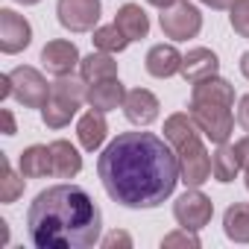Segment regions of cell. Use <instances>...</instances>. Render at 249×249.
Returning a JSON list of instances; mask_svg holds the SVG:
<instances>
[{
    "label": "cell",
    "mask_w": 249,
    "mask_h": 249,
    "mask_svg": "<svg viewBox=\"0 0 249 249\" xmlns=\"http://www.w3.org/2000/svg\"><path fill=\"white\" fill-rule=\"evenodd\" d=\"M15 3H21V6H36V3H41V0H15Z\"/></svg>",
    "instance_id": "obj_36"
},
{
    "label": "cell",
    "mask_w": 249,
    "mask_h": 249,
    "mask_svg": "<svg viewBox=\"0 0 249 249\" xmlns=\"http://www.w3.org/2000/svg\"><path fill=\"white\" fill-rule=\"evenodd\" d=\"M94 47L103 50V53H123L129 47V38L123 36V30L117 24H108V27H97L94 30Z\"/></svg>",
    "instance_id": "obj_25"
},
{
    "label": "cell",
    "mask_w": 249,
    "mask_h": 249,
    "mask_svg": "<svg viewBox=\"0 0 249 249\" xmlns=\"http://www.w3.org/2000/svg\"><path fill=\"white\" fill-rule=\"evenodd\" d=\"M199 3H205V6H211V9H229L234 0H199Z\"/></svg>",
    "instance_id": "obj_33"
},
{
    "label": "cell",
    "mask_w": 249,
    "mask_h": 249,
    "mask_svg": "<svg viewBox=\"0 0 249 249\" xmlns=\"http://www.w3.org/2000/svg\"><path fill=\"white\" fill-rule=\"evenodd\" d=\"M191 117L196 120L199 132L211 144H226L234 129V114L229 106L220 103H191Z\"/></svg>",
    "instance_id": "obj_4"
},
{
    "label": "cell",
    "mask_w": 249,
    "mask_h": 249,
    "mask_svg": "<svg viewBox=\"0 0 249 249\" xmlns=\"http://www.w3.org/2000/svg\"><path fill=\"white\" fill-rule=\"evenodd\" d=\"M27 229L38 249H88L100 240L103 211L85 188L53 185L33 199Z\"/></svg>",
    "instance_id": "obj_2"
},
{
    "label": "cell",
    "mask_w": 249,
    "mask_h": 249,
    "mask_svg": "<svg viewBox=\"0 0 249 249\" xmlns=\"http://www.w3.org/2000/svg\"><path fill=\"white\" fill-rule=\"evenodd\" d=\"M229 21L240 38H249V0H234L229 6Z\"/></svg>",
    "instance_id": "obj_27"
},
{
    "label": "cell",
    "mask_w": 249,
    "mask_h": 249,
    "mask_svg": "<svg viewBox=\"0 0 249 249\" xmlns=\"http://www.w3.org/2000/svg\"><path fill=\"white\" fill-rule=\"evenodd\" d=\"M159 97L147 88H132L126 91V100H123V114H126L129 123L135 126H150V123L159 120Z\"/></svg>",
    "instance_id": "obj_12"
},
{
    "label": "cell",
    "mask_w": 249,
    "mask_h": 249,
    "mask_svg": "<svg viewBox=\"0 0 249 249\" xmlns=\"http://www.w3.org/2000/svg\"><path fill=\"white\" fill-rule=\"evenodd\" d=\"M176 159H179V176L188 188H202L211 179V156L199 138L176 147Z\"/></svg>",
    "instance_id": "obj_7"
},
{
    "label": "cell",
    "mask_w": 249,
    "mask_h": 249,
    "mask_svg": "<svg viewBox=\"0 0 249 249\" xmlns=\"http://www.w3.org/2000/svg\"><path fill=\"white\" fill-rule=\"evenodd\" d=\"M50 156H53V176H59V179H73V176H79V170H82V156H79V150L71 144V141H53L50 144Z\"/></svg>",
    "instance_id": "obj_18"
},
{
    "label": "cell",
    "mask_w": 249,
    "mask_h": 249,
    "mask_svg": "<svg viewBox=\"0 0 249 249\" xmlns=\"http://www.w3.org/2000/svg\"><path fill=\"white\" fill-rule=\"evenodd\" d=\"M79 50H76V44L73 41H68V38H53V41H47L44 44V50H41V65H44V71L47 73H53V76H68V73H73L76 68H79Z\"/></svg>",
    "instance_id": "obj_11"
},
{
    "label": "cell",
    "mask_w": 249,
    "mask_h": 249,
    "mask_svg": "<svg viewBox=\"0 0 249 249\" xmlns=\"http://www.w3.org/2000/svg\"><path fill=\"white\" fill-rule=\"evenodd\" d=\"M88 100V82L82 76H56L53 88H50V100L44 103L41 108V120H44V126L50 129H65L71 117L76 114V108Z\"/></svg>",
    "instance_id": "obj_3"
},
{
    "label": "cell",
    "mask_w": 249,
    "mask_h": 249,
    "mask_svg": "<svg viewBox=\"0 0 249 249\" xmlns=\"http://www.w3.org/2000/svg\"><path fill=\"white\" fill-rule=\"evenodd\" d=\"M126 100V88L120 85V79H103V82H91L88 85V106L97 111H114L117 106H123Z\"/></svg>",
    "instance_id": "obj_17"
},
{
    "label": "cell",
    "mask_w": 249,
    "mask_h": 249,
    "mask_svg": "<svg viewBox=\"0 0 249 249\" xmlns=\"http://www.w3.org/2000/svg\"><path fill=\"white\" fill-rule=\"evenodd\" d=\"M0 164H3V179H0V202L3 205H12L21 194H24V176H18L9 164V159L3 156L0 159Z\"/></svg>",
    "instance_id": "obj_26"
},
{
    "label": "cell",
    "mask_w": 249,
    "mask_h": 249,
    "mask_svg": "<svg viewBox=\"0 0 249 249\" xmlns=\"http://www.w3.org/2000/svg\"><path fill=\"white\" fill-rule=\"evenodd\" d=\"M234 150H237V156H240V167L249 173V135H243L240 141H234Z\"/></svg>",
    "instance_id": "obj_31"
},
{
    "label": "cell",
    "mask_w": 249,
    "mask_h": 249,
    "mask_svg": "<svg viewBox=\"0 0 249 249\" xmlns=\"http://www.w3.org/2000/svg\"><path fill=\"white\" fill-rule=\"evenodd\" d=\"M220 71V59H217V53L214 50H208V47H191L185 56H182V76L194 85V82H199V79H205V76H214Z\"/></svg>",
    "instance_id": "obj_14"
},
{
    "label": "cell",
    "mask_w": 249,
    "mask_h": 249,
    "mask_svg": "<svg viewBox=\"0 0 249 249\" xmlns=\"http://www.w3.org/2000/svg\"><path fill=\"white\" fill-rule=\"evenodd\" d=\"M33 44V27L24 15L15 9H0V50L6 56H15Z\"/></svg>",
    "instance_id": "obj_10"
},
{
    "label": "cell",
    "mask_w": 249,
    "mask_h": 249,
    "mask_svg": "<svg viewBox=\"0 0 249 249\" xmlns=\"http://www.w3.org/2000/svg\"><path fill=\"white\" fill-rule=\"evenodd\" d=\"M199 135L202 132L196 126V120L191 117V111H176V114H170L164 120V138H167V144L173 150L188 144V141H194V138H199Z\"/></svg>",
    "instance_id": "obj_22"
},
{
    "label": "cell",
    "mask_w": 249,
    "mask_h": 249,
    "mask_svg": "<svg viewBox=\"0 0 249 249\" xmlns=\"http://www.w3.org/2000/svg\"><path fill=\"white\" fill-rule=\"evenodd\" d=\"M18 167H21V176L24 179H44L53 173V156H50V147L44 144H33L21 153L18 159Z\"/></svg>",
    "instance_id": "obj_19"
},
{
    "label": "cell",
    "mask_w": 249,
    "mask_h": 249,
    "mask_svg": "<svg viewBox=\"0 0 249 249\" xmlns=\"http://www.w3.org/2000/svg\"><path fill=\"white\" fill-rule=\"evenodd\" d=\"M0 114H3V135H15V117H12V111L3 108Z\"/></svg>",
    "instance_id": "obj_32"
},
{
    "label": "cell",
    "mask_w": 249,
    "mask_h": 249,
    "mask_svg": "<svg viewBox=\"0 0 249 249\" xmlns=\"http://www.w3.org/2000/svg\"><path fill=\"white\" fill-rule=\"evenodd\" d=\"M59 24L71 33H91L100 21V0H59Z\"/></svg>",
    "instance_id": "obj_9"
},
{
    "label": "cell",
    "mask_w": 249,
    "mask_h": 249,
    "mask_svg": "<svg viewBox=\"0 0 249 249\" xmlns=\"http://www.w3.org/2000/svg\"><path fill=\"white\" fill-rule=\"evenodd\" d=\"M173 217L182 229H191V231H202L211 217H214V202L199 191V188H188L176 202H173Z\"/></svg>",
    "instance_id": "obj_8"
},
{
    "label": "cell",
    "mask_w": 249,
    "mask_h": 249,
    "mask_svg": "<svg viewBox=\"0 0 249 249\" xmlns=\"http://www.w3.org/2000/svg\"><path fill=\"white\" fill-rule=\"evenodd\" d=\"M161 33L173 41H188V38H196L199 30H202V12L188 3V0H176L173 6L161 9Z\"/></svg>",
    "instance_id": "obj_5"
},
{
    "label": "cell",
    "mask_w": 249,
    "mask_h": 249,
    "mask_svg": "<svg viewBox=\"0 0 249 249\" xmlns=\"http://www.w3.org/2000/svg\"><path fill=\"white\" fill-rule=\"evenodd\" d=\"M237 123L249 132V94H243V97L237 100Z\"/></svg>",
    "instance_id": "obj_30"
},
{
    "label": "cell",
    "mask_w": 249,
    "mask_h": 249,
    "mask_svg": "<svg viewBox=\"0 0 249 249\" xmlns=\"http://www.w3.org/2000/svg\"><path fill=\"white\" fill-rule=\"evenodd\" d=\"M114 24L123 30V36H126L129 41H141V38H147V33H150V18H147V12H144L138 3L120 6L117 15H114Z\"/></svg>",
    "instance_id": "obj_20"
},
{
    "label": "cell",
    "mask_w": 249,
    "mask_h": 249,
    "mask_svg": "<svg viewBox=\"0 0 249 249\" xmlns=\"http://www.w3.org/2000/svg\"><path fill=\"white\" fill-rule=\"evenodd\" d=\"M191 103H220V106H229L234 108V85L226 82L223 76H205L199 82H194L191 88Z\"/></svg>",
    "instance_id": "obj_15"
},
{
    "label": "cell",
    "mask_w": 249,
    "mask_h": 249,
    "mask_svg": "<svg viewBox=\"0 0 249 249\" xmlns=\"http://www.w3.org/2000/svg\"><path fill=\"white\" fill-rule=\"evenodd\" d=\"M12 76V97L24 106V108H44V103L50 100V82L44 79L41 71L30 68V65H21L15 71H9Z\"/></svg>",
    "instance_id": "obj_6"
},
{
    "label": "cell",
    "mask_w": 249,
    "mask_h": 249,
    "mask_svg": "<svg viewBox=\"0 0 249 249\" xmlns=\"http://www.w3.org/2000/svg\"><path fill=\"white\" fill-rule=\"evenodd\" d=\"M240 73H243V76L249 79V50H246V53L240 56Z\"/></svg>",
    "instance_id": "obj_34"
},
{
    "label": "cell",
    "mask_w": 249,
    "mask_h": 249,
    "mask_svg": "<svg viewBox=\"0 0 249 249\" xmlns=\"http://www.w3.org/2000/svg\"><path fill=\"white\" fill-rule=\"evenodd\" d=\"M246 188H249V173H246Z\"/></svg>",
    "instance_id": "obj_37"
},
{
    "label": "cell",
    "mask_w": 249,
    "mask_h": 249,
    "mask_svg": "<svg viewBox=\"0 0 249 249\" xmlns=\"http://www.w3.org/2000/svg\"><path fill=\"white\" fill-rule=\"evenodd\" d=\"M79 76L91 85V82H103V79H114L117 76V62H114V53H88L82 62H79Z\"/></svg>",
    "instance_id": "obj_21"
},
{
    "label": "cell",
    "mask_w": 249,
    "mask_h": 249,
    "mask_svg": "<svg viewBox=\"0 0 249 249\" xmlns=\"http://www.w3.org/2000/svg\"><path fill=\"white\" fill-rule=\"evenodd\" d=\"M97 173L111 202L135 211L159 208L182 182L176 150L153 132H120L100 153Z\"/></svg>",
    "instance_id": "obj_1"
},
{
    "label": "cell",
    "mask_w": 249,
    "mask_h": 249,
    "mask_svg": "<svg viewBox=\"0 0 249 249\" xmlns=\"http://www.w3.org/2000/svg\"><path fill=\"white\" fill-rule=\"evenodd\" d=\"M240 173V156L234 150V144H217V150L211 153V176L217 182H234Z\"/></svg>",
    "instance_id": "obj_23"
},
{
    "label": "cell",
    "mask_w": 249,
    "mask_h": 249,
    "mask_svg": "<svg viewBox=\"0 0 249 249\" xmlns=\"http://www.w3.org/2000/svg\"><path fill=\"white\" fill-rule=\"evenodd\" d=\"M161 246H164V249H170V246H191V249H196V246H199V237H196V231H191V229H179V231L164 234V237H161Z\"/></svg>",
    "instance_id": "obj_28"
},
{
    "label": "cell",
    "mask_w": 249,
    "mask_h": 249,
    "mask_svg": "<svg viewBox=\"0 0 249 249\" xmlns=\"http://www.w3.org/2000/svg\"><path fill=\"white\" fill-rule=\"evenodd\" d=\"M150 6H156V9H167V6H173L176 0H147Z\"/></svg>",
    "instance_id": "obj_35"
},
{
    "label": "cell",
    "mask_w": 249,
    "mask_h": 249,
    "mask_svg": "<svg viewBox=\"0 0 249 249\" xmlns=\"http://www.w3.org/2000/svg\"><path fill=\"white\" fill-rule=\"evenodd\" d=\"M106 135H108L106 111H97V108H91V111H85V114L79 117V123H76V138H79L82 150H88V153H97V150L103 147Z\"/></svg>",
    "instance_id": "obj_16"
},
{
    "label": "cell",
    "mask_w": 249,
    "mask_h": 249,
    "mask_svg": "<svg viewBox=\"0 0 249 249\" xmlns=\"http://www.w3.org/2000/svg\"><path fill=\"white\" fill-rule=\"evenodd\" d=\"M223 231L234 243H249V202H234L226 208Z\"/></svg>",
    "instance_id": "obj_24"
},
{
    "label": "cell",
    "mask_w": 249,
    "mask_h": 249,
    "mask_svg": "<svg viewBox=\"0 0 249 249\" xmlns=\"http://www.w3.org/2000/svg\"><path fill=\"white\" fill-rule=\"evenodd\" d=\"M144 65H147V73H150V76H156V79H170V76L182 73V53H179L173 44H156V47H150Z\"/></svg>",
    "instance_id": "obj_13"
},
{
    "label": "cell",
    "mask_w": 249,
    "mask_h": 249,
    "mask_svg": "<svg viewBox=\"0 0 249 249\" xmlns=\"http://www.w3.org/2000/svg\"><path fill=\"white\" fill-rule=\"evenodd\" d=\"M103 246H106V249H114V246H126V249H129V246H132V237H129L126 231H108V234L103 237Z\"/></svg>",
    "instance_id": "obj_29"
}]
</instances>
